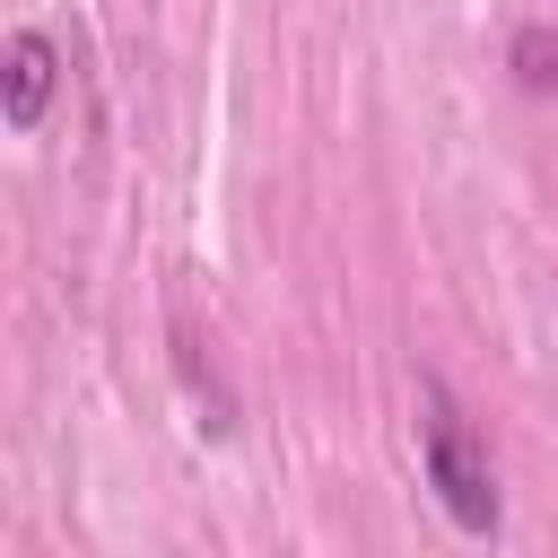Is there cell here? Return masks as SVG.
<instances>
[{
  "instance_id": "obj_2",
  "label": "cell",
  "mask_w": 558,
  "mask_h": 558,
  "mask_svg": "<svg viewBox=\"0 0 558 558\" xmlns=\"http://www.w3.org/2000/svg\"><path fill=\"white\" fill-rule=\"evenodd\" d=\"M52 78H61V52H52V35L17 26V35H9V52H0V113H9V131H35V122H44V105H52Z\"/></svg>"
},
{
  "instance_id": "obj_1",
  "label": "cell",
  "mask_w": 558,
  "mask_h": 558,
  "mask_svg": "<svg viewBox=\"0 0 558 558\" xmlns=\"http://www.w3.org/2000/svg\"><path fill=\"white\" fill-rule=\"evenodd\" d=\"M418 462H427V488L445 497V514L462 532H488L497 523V480H488V453L471 436V418L453 410V392L436 375H418Z\"/></svg>"
},
{
  "instance_id": "obj_3",
  "label": "cell",
  "mask_w": 558,
  "mask_h": 558,
  "mask_svg": "<svg viewBox=\"0 0 558 558\" xmlns=\"http://www.w3.org/2000/svg\"><path fill=\"white\" fill-rule=\"evenodd\" d=\"M514 70H523V87H558V26H523L514 35Z\"/></svg>"
}]
</instances>
